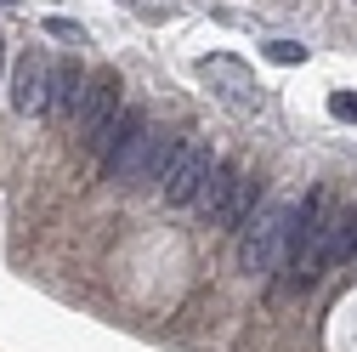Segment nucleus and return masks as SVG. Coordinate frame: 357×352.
I'll list each match as a JSON object with an SVG mask.
<instances>
[{
    "instance_id": "f257e3e1",
    "label": "nucleus",
    "mask_w": 357,
    "mask_h": 352,
    "mask_svg": "<svg viewBox=\"0 0 357 352\" xmlns=\"http://www.w3.org/2000/svg\"><path fill=\"white\" fill-rule=\"evenodd\" d=\"M159 137L165 131H153L148 108H119L114 131H108V148H102V176L114 188H142L153 182V159H159Z\"/></svg>"
},
{
    "instance_id": "7ed1b4c3",
    "label": "nucleus",
    "mask_w": 357,
    "mask_h": 352,
    "mask_svg": "<svg viewBox=\"0 0 357 352\" xmlns=\"http://www.w3.org/2000/svg\"><path fill=\"white\" fill-rule=\"evenodd\" d=\"M199 210L210 216L215 228H244L250 216H255V182H250V170L238 159H215L210 182L199 193Z\"/></svg>"
},
{
    "instance_id": "6e6552de",
    "label": "nucleus",
    "mask_w": 357,
    "mask_h": 352,
    "mask_svg": "<svg viewBox=\"0 0 357 352\" xmlns=\"http://www.w3.org/2000/svg\"><path fill=\"white\" fill-rule=\"evenodd\" d=\"M85 74L74 57H63V63H52V91H46V119H57V125H74V114H79V97H85Z\"/></svg>"
},
{
    "instance_id": "f03ea898",
    "label": "nucleus",
    "mask_w": 357,
    "mask_h": 352,
    "mask_svg": "<svg viewBox=\"0 0 357 352\" xmlns=\"http://www.w3.org/2000/svg\"><path fill=\"white\" fill-rule=\"evenodd\" d=\"M289 228H295V199H266L250 222L238 228V267L250 279H266L289 256Z\"/></svg>"
},
{
    "instance_id": "ddd939ff",
    "label": "nucleus",
    "mask_w": 357,
    "mask_h": 352,
    "mask_svg": "<svg viewBox=\"0 0 357 352\" xmlns=\"http://www.w3.org/2000/svg\"><path fill=\"white\" fill-rule=\"evenodd\" d=\"M0 74H6V40H0Z\"/></svg>"
},
{
    "instance_id": "20e7f679",
    "label": "nucleus",
    "mask_w": 357,
    "mask_h": 352,
    "mask_svg": "<svg viewBox=\"0 0 357 352\" xmlns=\"http://www.w3.org/2000/svg\"><path fill=\"white\" fill-rule=\"evenodd\" d=\"M119 74L114 68H97L91 80H85V97H79V114H74V137H79V148H91V154H102L108 148V131H114V119H119Z\"/></svg>"
},
{
    "instance_id": "0eeeda50",
    "label": "nucleus",
    "mask_w": 357,
    "mask_h": 352,
    "mask_svg": "<svg viewBox=\"0 0 357 352\" xmlns=\"http://www.w3.org/2000/svg\"><path fill=\"white\" fill-rule=\"evenodd\" d=\"M46 91H52V57L29 46L12 68V108L17 114H46Z\"/></svg>"
},
{
    "instance_id": "4468645a",
    "label": "nucleus",
    "mask_w": 357,
    "mask_h": 352,
    "mask_svg": "<svg viewBox=\"0 0 357 352\" xmlns=\"http://www.w3.org/2000/svg\"><path fill=\"white\" fill-rule=\"evenodd\" d=\"M0 6H17V0H0Z\"/></svg>"
},
{
    "instance_id": "f8f14e48",
    "label": "nucleus",
    "mask_w": 357,
    "mask_h": 352,
    "mask_svg": "<svg viewBox=\"0 0 357 352\" xmlns=\"http://www.w3.org/2000/svg\"><path fill=\"white\" fill-rule=\"evenodd\" d=\"M46 34H57V40H74V46H79V23H68V17H46Z\"/></svg>"
},
{
    "instance_id": "9b49d317",
    "label": "nucleus",
    "mask_w": 357,
    "mask_h": 352,
    "mask_svg": "<svg viewBox=\"0 0 357 352\" xmlns=\"http://www.w3.org/2000/svg\"><path fill=\"white\" fill-rule=\"evenodd\" d=\"M329 114H335V119H351V125H357V91H335V97H329Z\"/></svg>"
},
{
    "instance_id": "39448f33",
    "label": "nucleus",
    "mask_w": 357,
    "mask_h": 352,
    "mask_svg": "<svg viewBox=\"0 0 357 352\" xmlns=\"http://www.w3.org/2000/svg\"><path fill=\"white\" fill-rule=\"evenodd\" d=\"M210 170H215V154L204 148V142H193V137H182V148H176V159L165 165V176H159V193H165V205H199V193H204V182H210Z\"/></svg>"
},
{
    "instance_id": "1a4fd4ad",
    "label": "nucleus",
    "mask_w": 357,
    "mask_h": 352,
    "mask_svg": "<svg viewBox=\"0 0 357 352\" xmlns=\"http://www.w3.org/2000/svg\"><path fill=\"white\" fill-rule=\"evenodd\" d=\"M340 261H357V205L340 210V222L329 233V250H324V267H340Z\"/></svg>"
},
{
    "instance_id": "423d86ee",
    "label": "nucleus",
    "mask_w": 357,
    "mask_h": 352,
    "mask_svg": "<svg viewBox=\"0 0 357 352\" xmlns=\"http://www.w3.org/2000/svg\"><path fill=\"white\" fill-rule=\"evenodd\" d=\"M199 74L210 80V85H221V103L227 108H238V114H261V85H255V74L238 63V57H204L199 63Z\"/></svg>"
},
{
    "instance_id": "9d476101",
    "label": "nucleus",
    "mask_w": 357,
    "mask_h": 352,
    "mask_svg": "<svg viewBox=\"0 0 357 352\" xmlns=\"http://www.w3.org/2000/svg\"><path fill=\"white\" fill-rule=\"evenodd\" d=\"M266 57H273V63H306V46H295V40H273Z\"/></svg>"
}]
</instances>
